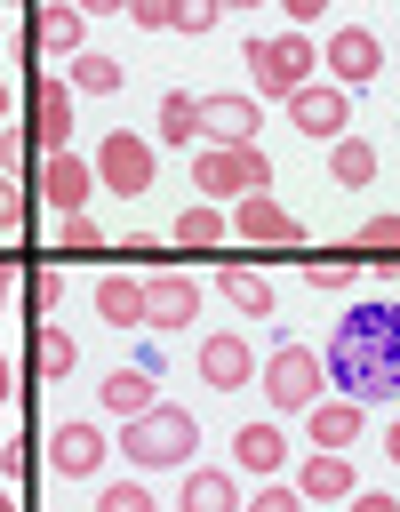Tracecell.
<instances>
[{
  "label": "cell",
  "instance_id": "obj_1",
  "mask_svg": "<svg viewBox=\"0 0 400 512\" xmlns=\"http://www.w3.org/2000/svg\"><path fill=\"white\" fill-rule=\"evenodd\" d=\"M328 384H344V400H392L400 392V304L392 296H368V304H352L344 320H336V336H328Z\"/></svg>",
  "mask_w": 400,
  "mask_h": 512
},
{
  "label": "cell",
  "instance_id": "obj_2",
  "mask_svg": "<svg viewBox=\"0 0 400 512\" xmlns=\"http://www.w3.org/2000/svg\"><path fill=\"white\" fill-rule=\"evenodd\" d=\"M144 472H160V464H192V448H200V424H192V408H168V400H152L144 416H128V440H120Z\"/></svg>",
  "mask_w": 400,
  "mask_h": 512
},
{
  "label": "cell",
  "instance_id": "obj_3",
  "mask_svg": "<svg viewBox=\"0 0 400 512\" xmlns=\"http://www.w3.org/2000/svg\"><path fill=\"white\" fill-rule=\"evenodd\" d=\"M192 192L200 200H240V192H272V160L256 144H208L192 160Z\"/></svg>",
  "mask_w": 400,
  "mask_h": 512
},
{
  "label": "cell",
  "instance_id": "obj_4",
  "mask_svg": "<svg viewBox=\"0 0 400 512\" xmlns=\"http://www.w3.org/2000/svg\"><path fill=\"white\" fill-rule=\"evenodd\" d=\"M240 64L256 72V96H280V104H288V96L312 80L320 48H312L304 32H280V40H248V48H240Z\"/></svg>",
  "mask_w": 400,
  "mask_h": 512
},
{
  "label": "cell",
  "instance_id": "obj_5",
  "mask_svg": "<svg viewBox=\"0 0 400 512\" xmlns=\"http://www.w3.org/2000/svg\"><path fill=\"white\" fill-rule=\"evenodd\" d=\"M24 136L40 152H64V136H72V80L64 72H32V88H24Z\"/></svg>",
  "mask_w": 400,
  "mask_h": 512
},
{
  "label": "cell",
  "instance_id": "obj_6",
  "mask_svg": "<svg viewBox=\"0 0 400 512\" xmlns=\"http://www.w3.org/2000/svg\"><path fill=\"white\" fill-rule=\"evenodd\" d=\"M320 376H328V360H320L312 344H280V352L264 360V400H272V408H312V400H320Z\"/></svg>",
  "mask_w": 400,
  "mask_h": 512
},
{
  "label": "cell",
  "instance_id": "obj_7",
  "mask_svg": "<svg viewBox=\"0 0 400 512\" xmlns=\"http://www.w3.org/2000/svg\"><path fill=\"white\" fill-rule=\"evenodd\" d=\"M232 240H248V248H296L304 224H296L288 200H272V192H240V200H232Z\"/></svg>",
  "mask_w": 400,
  "mask_h": 512
},
{
  "label": "cell",
  "instance_id": "obj_8",
  "mask_svg": "<svg viewBox=\"0 0 400 512\" xmlns=\"http://www.w3.org/2000/svg\"><path fill=\"white\" fill-rule=\"evenodd\" d=\"M288 120H296V136H312V144L328 136V144H336V136L352 128V88H336V80H304V88L288 96Z\"/></svg>",
  "mask_w": 400,
  "mask_h": 512
},
{
  "label": "cell",
  "instance_id": "obj_9",
  "mask_svg": "<svg viewBox=\"0 0 400 512\" xmlns=\"http://www.w3.org/2000/svg\"><path fill=\"white\" fill-rule=\"evenodd\" d=\"M88 168H96V184H104V192H128V200H136V192H152V144H144V136H128V128H112V136L96 144V160H88Z\"/></svg>",
  "mask_w": 400,
  "mask_h": 512
},
{
  "label": "cell",
  "instance_id": "obj_10",
  "mask_svg": "<svg viewBox=\"0 0 400 512\" xmlns=\"http://www.w3.org/2000/svg\"><path fill=\"white\" fill-rule=\"evenodd\" d=\"M32 192H40L56 216H72V208H88V192H96V168H88L80 152H40V168H32Z\"/></svg>",
  "mask_w": 400,
  "mask_h": 512
},
{
  "label": "cell",
  "instance_id": "obj_11",
  "mask_svg": "<svg viewBox=\"0 0 400 512\" xmlns=\"http://www.w3.org/2000/svg\"><path fill=\"white\" fill-rule=\"evenodd\" d=\"M80 48H88V16L72 0H32V56L40 64H64Z\"/></svg>",
  "mask_w": 400,
  "mask_h": 512
},
{
  "label": "cell",
  "instance_id": "obj_12",
  "mask_svg": "<svg viewBox=\"0 0 400 512\" xmlns=\"http://www.w3.org/2000/svg\"><path fill=\"white\" fill-rule=\"evenodd\" d=\"M320 64L336 72V88H360V80L384 72V40H376L368 24H344V32H328V56H320Z\"/></svg>",
  "mask_w": 400,
  "mask_h": 512
},
{
  "label": "cell",
  "instance_id": "obj_13",
  "mask_svg": "<svg viewBox=\"0 0 400 512\" xmlns=\"http://www.w3.org/2000/svg\"><path fill=\"white\" fill-rule=\"evenodd\" d=\"M40 448H48V472H56V480H88V472L104 464V432H96V424H56Z\"/></svg>",
  "mask_w": 400,
  "mask_h": 512
},
{
  "label": "cell",
  "instance_id": "obj_14",
  "mask_svg": "<svg viewBox=\"0 0 400 512\" xmlns=\"http://www.w3.org/2000/svg\"><path fill=\"white\" fill-rule=\"evenodd\" d=\"M200 384H216V392L256 384V352H248V336H200Z\"/></svg>",
  "mask_w": 400,
  "mask_h": 512
},
{
  "label": "cell",
  "instance_id": "obj_15",
  "mask_svg": "<svg viewBox=\"0 0 400 512\" xmlns=\"http://www.w3.org/2000/svg\"><path fill=\"white\" fill-rule=\"evenodd\" d=\"M360 480H352V456H336V448H312L304 464H296V496L304 504H344Z\"/></svg>",
  "mask_w": 400,
  "mask_h": 512
},
{
  "label": "cell",
  "instance_id": "obj_16",
  "mask_svg": "<svg viewBox=\"0 0 400 512\" xmlns=\"http://www.w3.org/2000/svg\"><path fill=\"white\" fill-rule=\"evenodd\" d=\"M192 312H200V288L184 272H152L144 280V328H184Z\"/></svg>",
  "mask_w": 400,
  "mask_h": 512
},
{
  "label": "cell",
  "instance_id": "obj_17",
  "mask_svg": "<svg viewBox=\"0 0 400 512\" xmlns=\"http://www.w3.org/2000/svg\"><path fill=\"white\" fill-rule=\"evenodd\" d=\"M200 136L208 144H256V96H200Z\"/></svg>",
  "mask_w": 400,
  "mask_h": 512
},
{
  "label": "cell",
  "instance_id": "obj_18",
  "mask_svg": "<svg viewBox=\"0 0 400 512\" xmlns=\"http://www.w3.org/2000/svg\"><path fill=\"white\" fill-rule=\"evenodd\" d=\"M360 424H368V408H360V400H312V408H304V432H312V448H336V456L360 440Z\"/></svg>",
  "mask_w": 400,
  "mask_h": 512
},
{
  "label": "cell",
  "instance_id": "obj_19",
  "mask_svg": "<svg viewBox=\"0 0 400 512\" xmlns=\"http://www.w3.org/2000/svg\"><path fill=\"white\" fill-rule=\"evenodd\" d=\"M176 512H240V480H232V472H216V464H192V472H184Z\"/></svg>",
  "mask_w": 400,
  "mask_h": 512
},
{
  "label": "cell",
  "instance_id": "obj_20",
  "mask_svg": "<svg viewBox=\"0 0 400 512\" xmlns=\"http://www.w3.org/2000/svg\"><path fill=\"white\" fill-rule=\"evenodd\" d=\"M96 320H104V328H144V280L104 272V280H96Z\"/></svg>",
  "mask_w": 400,
  "mask_h": 512
},
{
  "label": "cell",
  "instance_id": "obj_21",
  "mask_svg": "<svg viewBox=\"0 0 400 512\" xmlns=\"http://www.w3.org/2000/svg\"><path fill=\"white\" fill-rule=\"evenodd\" d=\"M72 368H80V344H72L56 320H32V376H40V384H64Z\"/></svg>",
  "mask_w": 400,
  "mask_h": 512
},
{
  "label": "cell",
  "instance_id": "obj_22",
  "mask_svg": "<svg viewBox=\"0 0 400 512\" xmlns=\"http://www.w3.org/2000/svg\"><path fill=\"white\" fill-rule=\"evenodd\" d=\"M232 456H240V472L272 480L280 456H288V440H280V424H240V432H232Z\"/></svg>",
  "mask_w": 400,
  "mask_h": 512
},
{
  "label": "cell",
  "instance_id": "obj_23",
  "mask_svg": "<svg viewBox=\"0 0 400 512\" xmlns=\"http://www.w3.org/2000/svg\"><path fill=\"white\" fill-rule=\"evenodd\" d=\"M104 408H112L120 424L144 416V408H152V368H144V360H136V368H112V376H104Z\"/></svg>",
  "mask_w": 400,
  "mask_h": 512
},
{
  "label": "cell",
  "instance_id": "obj_24",
  "mask_svg": "<svg viewBox=\"0 0 400 512\" xmlns=\"http://www.w3.org/2000/svg\"><path fill=\"white\" fill-rule=\"evenodd\" d=\"M64 80H72V88H88V96H112V88L128 80V64H120V56H104V48H80V56L64 64Z\"/></svg>",
  "mask_w": 400,
  "mask_h": 512
},
{
  "label": "cell",
  "instance_id": "obj_25",
  "mask_svg": "<svg viewBox=\"0 0 400 512\" xmlns=\"http://www.w3.org/2000/svg\"><path fill=\"white\" fill-rule=\"evenodd\" d=\"M152 136H160V144H192V136H200V96L168 88V96H160V112H152Z\"/></svg>",
  "mask_w": 400,
  "mask_h": 512
},
{
  "label": "cell",
  "instance_id": "obj_26",
  "mask_svg": "<svg viewBox=\"0 0 400 512\" xmlns=\"http://www.w3.org/2000/svg\"><path fill=\"white\" fill-rule=\"evenodd\" d=\"M176 240H184V248H216V240H232V216H224L216 200H192V208L176 216Z\"/></svg>",
  "mask_w": 400,
  "mask_h": 512
},
{
  "label": "cell",
  "instance_id": "obj_27",
  "mask_svg": "<svg viewBox=\"0 0 400 512\" xmlns=\"http://www.w3.org/2000/svg\"><path fill=\"white\" fill-rule=\"evenodd\" d=\"M328 168H336V184H376V144L368 136H336Z\"/></svg>",
  "mask_w": 400,
  "mask_h": 512
},
{
  "label": "cell",
  "instance_id": "obj_28",
  "mask_svg": "<svg viewBox=\"0 0 400 512\" xmlns=\"http://www.w3.org/2000/svg\"><path fill=\"white\" fill-rule=\"evenodd\" d=\"M224 296H232L248 320H264V312H272V280H264V272H248V264H224Z\"/></svg>",
  "mask_w": 400,
  "mask_h": 512
},
{
  "label": "cell",
  "instance_id": "obj_29",
  "mask_svg": "<svg viewBox=\"0 0 400 512\" xmlns=\"http://www.w3.org/2000/svg\"><path fill=\"white\" fill-rule=\"evenodd\" d=\"M24 304H32V320H56V304H64V272L40 264V272L24 280Z\"/></svg>",
  "mask_w": 400,
  "mask_h": 512
},
{
  "label": "cell",
  "instance_id": "obj_30",
  "mask_svg": "<svg viewBox=\"0 0 400 512\" xmlns=\"http://www.w3.org/2000/svg\"><path fill=\"white\" fill-rule=\"evenodd\" d=\"M24 216H32V192L0 168V240H16V232H24Z\"/></svg>",
  "mask_w": 400,
  "mask_h": 512
},
{
  "label": "cell",
  "instance_id": "obj_31",
  "mask_svg": "<svg viewBox=\"0 0 400 512\" xmlns=\"http://www.w3.org/2000/svg\"><path fill=\"white\" fill-rule=\"evenodd\" d=\"M56 248H80V256H88V248H104V232H96V216H88V208H72V216H56Z\"/></svg>",
  "mask_w": 400,
  "mask_h": 512
},
{
  "label": "cell",
  "instance_id": "obj_32",
  "mask_svg": "<svg viewBox=\"0 0 400 512\" xmlns=\"http://www.w3.org/2000/svg\"><path fill=\"white\" fill-rule=\"evenodd\" d=\"M216 16H224V0H176V32H192V40H208Z\"/></svg>",
  "mask_w": 400,
  "mask_h": 512
},
{
  "label": "cell",
  "instance_id": "obj_33",
  "mask_svg": "<svg viewBox=\"0 0 400 512\" xmlns=\"http://www.w3.org/2000/svg\"><path fill=\"white\" fill-rule=\"evenodd\" d=\"M96 512H160V504H152V496H144L136 480H112V488L96 496Z\"/></svg>",
  "mask_w": 400,
  "mask_h": 512
},
{
  "label": "cell",
  "instance_id": "obj_34",
  "mask_svg": "<svg viewBox=\"0 0 400 512\" xmlns=\"http://www.w3.org/2000/svg\"><path fill=\"white\" fill-rule=\"evenodd\" d=\"M128 24H144V32H176V0H128Z\"/></svg>",
  "mask_w": 400,
  "mask_h": 512
},
{
  "label": "cell",
  "instance_id": "obj_35",
  "mask_svg": "<svg viewBox=\"0 0 400 512\" xmlns=\"http://www.w3.org/2000/svg\"><path fill=\"white\" fill-rule=\"evenodd\" d=\"M240 512H304V496H296V488H280V480H264V488H256V504H240Z\"/></svg>",
  "mask_w": 400,
  "mask_h": 512
},
{
  "label": "cell",
  "instance_id": "obj_36",
  "mask_svg": "<svg viewBox=\"0 0 400 512\" xmlns=\"http://www.w3.org/2000/svg\"><path fill=\"white\" fill-rule=\"evenodd\" d=\"M304 280H312V288H352V264H344V256H328V264L312 256V264H304Z\"/></svg>",
  "mask_w": 400,
  "mask_h": 512
},
{
  "label": "cell",
  "instance_id": "obj_37",
  "mask_svg": "<svg viewBox=\"0 0 400 512\" xmlns=\"http://www.w3.org/2000/svg\"><path fill=\"white\" fill-rule=\"evenodd\" d=\"M360 248H400V216H368L360 224Z\"/></svg>",
  "mask_w": 400,
  "mask_h": 512
},
{
  "label": "cell",
  "instance_id": "obj_38",
  "mask_svg": "<svg viewBox=\"0 0 400 512\" xmlns=\"http://www.w3.org/2000/svg\"><path fill=\"white\" fill-rule=\"evenodd\" d=\"M32 448H40V440H0V480H16V472L32 464Z\"/></svg>",
  "mask_w": 400,
  "mask_h": 512
},
{
  "label": "cell",
  "instance_id": "obj_39",
  "mask_svg": "<svg viewBox=\"0 0 400 512\" xmlns=\"http://www.w3.org/2000/svg\"><path fill=\"white\" fill-rule=\"evenodd\" d=\"M344 504H352V512H400V496H384V488H352Z\"/></svg>",
  "mask_w": 400,
  "mask_h": 512
},
{
  "label": "cell",
  "instance_id": "obj_40",
  "mask_svg": "<svg viewBox=\"0 0 400 512\" xmlns=\"http://www.w3.org/2000/svg\"><path fill=\"white\" fill-rule=\"evenodd\" d=\"M80 16H128V0H72Z\"/></svg>",
  "mask_w": 400,
  "mask_h": 512
},
{
  "label": "cell",
  "instance_id": "obj_41",
  "mask_svg": "<svg viewBox=\"0 0 400 512\" xmlns=\"http://www.w3.org/2000/svg\"><path fill=\"white\" fill-rule=\"evenodd\" d=\"M280 8H288V16H296V24H312V16H320V8H328V0H280Z\"/></svg>",
  "mask_w": 400,
  "mask_h": 512
},
{
  "label": "cell",
  "instance_id": "obj_42",
  "mask_svg": "<svg viewBox=\"0 0 400 512\" xmlns=\"http://www.w3.org/2000/svg\"><path fill=\"white\" fill-rule=\"evenodd\" d=\"M8 392H16V368H8V352H0V400H8Z\"/></svg>",
  "mask_w": 400,
  "mask_h": 512
},
{
  "label": "cell",
  "instance_id": "obj_43",
  "mask_svg": "<svg viewBox=\"0 0 400 512\" xmlns=\"http://www.w3.org/2000/svg\"><path fill=\"white\" fill-rule=\"evenodd\" d=\"M384 456H392V464H400V424H392V432H384Z\"/></svg>",
  "mask_w": 400,
  "mask_h": 512
},
{
  "label": "cell",
  "instance_id": "obj_44",
  "mask_svg": "<svg viewBox=\"0 0 400 512\" xmlns=\"http://www.w3.org/2000/svg\"><path fill=\"white\" fill-rule=\"evenodd\" d=\"M8 104H16V88H8V72H0V120H8Z\"/></svg>",
  "mask_w": 400,
  "mask_h": 512
},
{
  "label": "cell",
  "instance_id": "obj_45",
  "mask_svg": "<svg viewBox=\"0 0 400 512\" xmlns=\"http://www.w3.org/2000/svg\"><path fill=\"white\" fill-rule=\"evenodd\" d=\"M8 288H16V280H8V264H0V304H8Z\"/></svg>",
  "mask_w": 400,
  "mask_h": 512
},
{
  "label": "cell",
  "instance_id": "obj_46",
  "mask_svg": "<svg viewBox=\"0 0 400 512\" xmlns=\"http://www.w3.org/2000/svg\"><path fill=\"white\" fill-rule=\"evenodd\" d=\"M224 8H264V0H224Z\"/></svg>",
  "mask_w": 400,
  "mask_h": 512
},
{
  "label": "cell",
  "instance_id": "obj_47",
  "mask_svg": "<svg viewBox=\"0 0 400 512\" xmlns=\"http://www.w3.org/2000/svg\"><path fill=\"white\" fill-rule=\"evenodd\" d=\"M0 512H16V496H8V488H0Z\"/></svg>",
  "mask_w": 400,
  "mask_h": 512
},
{
  "label": "cell",
  "instance_id": "obj_48",
  "mask_svg": "<svg viewBox=\"0 0 400 512\" xmlns=\"http://www.w3.org/2000/svg\"><path fill=\"white\" fill-rule=\"evenodd\" d=\"M0 32H8V8H0Z\"/></svg>",
  "mask_w": 400,
  "mask_h": 512
},
{
  "label": "cell",
  "instance_id": "obj_49",
  "mask_svg": "<svg viewBox=\"0 0 400 512\" xmlns=\"http://www.w3.org/2000/svg\"><path fill=\"white\" fill-rule=\"evenodd\" d=\"M0 8H8V0H0Z\"/></svg>",
  "mask_w": 400,
  "mask_h": 512
}]
</instances>
